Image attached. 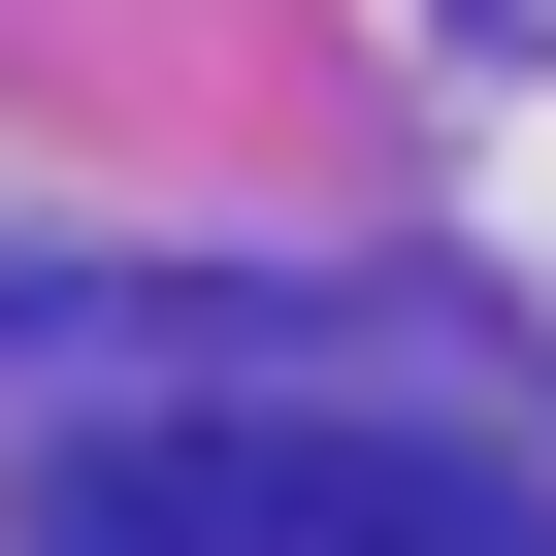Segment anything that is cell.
<instances>
[{"mask_svg":"<svg viewBox=\"0 0 556 556\" xmlns=\"http://www.w3.org/2000/svg\"><path fill=\"white\" fill-rule=\"evenodd\" d=\"M34 556H556L491 458H393V426H131L34 491Z\"/></svg>","mask_w":556,"mask_h":556,"instance_id":"1","label":"cell"}]
</instances>
